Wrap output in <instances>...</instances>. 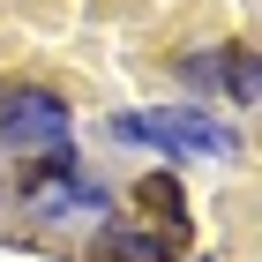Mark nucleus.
Instances as JSON below:
<instances>
[{
  "instance_id": "obj_1",
  "label": "nucleus",
  "mask_w": 262,
  "mask_h": 262,
  "mask_svg": "<svg viewBox=\"0 0 262 262\" xmlns=\"http://www.w3.org/2000/svg\"><path fill=\"white\" fill-rule=\"evenodd\" d=\"M68 135V105L45 90H8L0 98V142H60Z\"/></svg>"
},
{
  "instance_id": "obj_2",
  "label": "nucleus",
  "mask_w": 262,
  "mask_h": 262,
  "mask_svg": "<svg viewBox=\"0 0 262 262\" xmlns=\"http://www.w3.org/2000/svg\"><path fill=\"white\" fill-rule=\"evenodd\" d=\"M127 135H158V142H180V150H232V135H217L210 120H180V113H158V120H120Z\"/></svg>"
},
{
  "instance_id": "obj_3",
  "label": "nucleus",
  "mask_w": 262,
  "mask_h": 262,
  "mask_svg": "<svg viewBox=\"0 0 262 262\" xmlns=\"http://www.w3.org/2000/svg\"><path fill=\"white\" fill-rule=\"evenodd\" d=\"M135 202H142V217H158L172 240L187 232V195H180V180H172V172H150V180L135 187Z\"/></svg>"
},
{
  "instance_id": "obj_4",
  "label": "nucleus",
  "mask_w": 262,
  "mask_h": 262,
  "mask_svg": "<svg viewBox=\"0 0 262 262\" xmlns=\"http://www.w3.org/2000/svg\"><path fill=\"white\" fill-rule=\"evenodd\" d=\"M225 75H232V98H255V68H247V53H232V60H225Z\"/></svg>"
}]
</instances>
